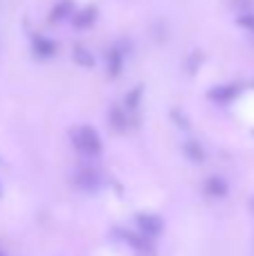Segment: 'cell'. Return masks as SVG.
Masks as SVG:
<instances>
[{"mask_svg":"<svg viewBox=\"0 0 254 256\" xmlns=\"http://www.w3.org/2000/svg\"><path fill=\"white\" fill-rule=\"evenodd\" d=\"M0 256H4V254H2V252H0Z\"/></svg>","mask_w":254,"mask_h":256,"instance_id":"obj_18","label":"cell"},{"mask_svg":"<svg viewBox=\"0 0 254 256\" xmlns=\"http://www.w3.org/2000/svg\"><path fill=\"white\" fill-rule=\"evenodd\" d=\"M72 14H74V2L72 0H58L56 4L52 7V12H50V22H61L66 20V18H70Z\"/></svg>","mask_w":254,"mask_h":256,"instance_id":"obj_5","label":"cell"},{"mask_svg":"<svg viewBox=\"0 0 254 256\" xmlns=\"http://www.w3.org/2000/svg\"><path fill=\"white\" fill-rule=\"evenodd\" d=\"M205 191L210 196H214V198H223V196H228V182L218 176H212L205 182Z\"/></svg>","mask_w":254,"mask_h":256,"instance_id":"obj_10","label":"cell"},{"mask_svg":"<svg viewBox=\"0 0 254 256\" xmlns=\"http://www.w3.org/2000/svg\"><path fill=\"white\" fill-rule=\"evenodd\" d=\"M72 144L84 155H99L102 153V137L92 126H81L72 132Z\"/></svg>","mask_w":254,"mask_h":256,"instance_id":"obj_1","label":"cell"},{"mask_svg":"<svg viewBox=\"0 0 254 256\" xmlns=\"http://www.w3.org/2000/svg\"><path fill=\"white\" fill-rule=\"evenodd\" d=\"M238 94V86H218V88H212L210 92H207V97L212 99V102H232L234 97Z\"/></svg>","mask_w":254,"mask_h":256,"instance_id":"obj_8","label":"cell"},{"mask_svg":"<svg viewBox=\"0 0 254 256\" xmlns=\"http://www.w3.org/2000/svg\"><path fill=\"white\" fill-rule=\"evenodd\" d=\"M76 184H79L81 189L92 191V189L99 186V176L92 171V168H84V171L76 173Z\"/></svg>","mask_w":254,"mask_h":256,"instance_id":"obj_9","label":"cell"},{"mask_svg":"<svg viewBox=\"0 0 254 256\" xmlns=\"http://www.w3.org/2000/svg\"><path fill=\"white\" fill-rule=\"evenodd\" d=\"M117 234L122 236V240H124L126 245H130V248L138 250V252H151V243L146 240V236H138V234H133V232H122V230H117Z\"/></svg>","mask_w":254,"mask_h":256,"instance_id":"obj_6","label":"cell"},{"mask_svg":"<svg viewBox=\"0 0 254 256\" xmlns=\"http://www.w3.org/2000/svg\"><path fill=\"white\" fill-rule=\"evenodd\" d=\"M108 122L112 124V128H115V130H124L126 124H128V122H126V117H124V112H122L120 108H112L110 115H108Z\"/></svg>","mask_w":254,"mask_h":256,"instance_id":"obj_14","label":"cell"},{"mask_svg":"<svg viewBox=\"0 0 254 256\" xmlns=\"http://www.w3.org/2000/svg\"><path fill=\"white\" fill-rule=\"evenodd\" d=\"M72 58H74V63L81 66V68H92L94 66L92 52H88L84 45H74V48H72Z\"/></svg>","mask_w":254,"mask_h":256,"instance_id":"obj_11","label":"cell"},{"mask_svg":"<svg viewBox=\"0 0 254 256\" xmlns=\"http://www.w3.org/2000/svg\"><path fill=\"white\" fill-rule=\"evenodd\" d=\"M32 48H34V54L36 56H52L54 52H56V43H54L52 38H45V36H34L32 38Z\"/></svg>","mask_w":254,"mask_h":256,"instance_id":"obj_7","label":"cell"},{"mask_svg":"<svg viewBox=\"0 0 254 256\" xmlns=\"http://www.w3.org/2000/svg\"><path fill=\"white\" fill-rule=\"evenodd\" d=\"M171 117H174V120L178 122V126H180V128H189L187 117H184V115H180V110H174V112H171Z\"/></svg>","mask_w":254,"mask_h":256,"instance_id":"obj_16","label":"cell"},{"mask_svg":"<svg viewBox=\"0 0 254 256\" xmlns=\"http://www.w3.org/2000/svg\"><path fill=\"white\" fill-rule=\"evenodd\" d=\"M0 194H2V186H0Z\"/></svg>","mask_w":254,"mask_h":256,"instance_id":"obj_17","label":"cell"},{"mask_svg":"<svg viewBox=\"0 0 254 256\" xmlns=\"http://www.w3.org/2000/svg\"><path fill=\"white\" fill-rule=\"evenodd\" d=\"M142 92H144V86H135V88L126 94V99H124L126 110H138L140 102H142Z\"/></svg>","mask_w":254,"mask_h":256,"instance_id":"obj_13","label":"cell"},{"mask_svg":"<svg viewBox=\"0 0 254 256\" xmlns=\"http://www.w3.org/2000/svg\"><path fill=\"white\" fill-rule=\"evenodd\" d=\"M106 61H108V66H106L108 76H110V79H117V76L122 74V68H124V52L120 50V45L108 50Z\"/></svg>","mask_w":254,"mask_h":256,"instance_id":"obj_3","label":"cell"},{"mask_svg":"<svg viewBox=\"0 0 254 256\" xmlns=\"http://www.w3.org/2000/svg\"><path fill=\"white\" fill-rule=\"evenodd\" d=\"M182 153L187 155L192 162H202V160H205V150H202V146L198 144V142H194V140L184 142V144H182Z\"/></svg>","mask_w":254,"mask_h":256,"instance_id":"obj_12","label":"cell"},{"mask_svg":"<svg viewBox=\"0 0 254 256\" xmlns=\"http://www.w3.org/2000/svg\"><path fill=\"white\" fill-rule=\"evenodd\" d=\"M138 225L140 230L144 232V236L146 238H153V236H158L162 232V227H164V222H162L160 216H156V214H138Z\"/></svg>","mask_w":254,"mask_h":256,"instance_id":"obj_2","label":"cell"},{"mask_svg":"<svg viewBox=\"0 0 254 256\" xmlns=\"http://www.w3.org/2000/svg\"><path fill=\"white\" fill-rule=\"evenodd\" d=\"M97 14H99V9L94 7V4H88V7H84L81 12L72 14V25H74L76 30H86V27H90L97 20Z\"/></svg>","mask_w":254,"mask_h":256,"instance_id":"obj_4","label":"cell"},{"mask_svg":"<svg viewBox=\"0 0 254 256\" xmlns=\"http://www.w3.org/2000/svg\"><path fill=\"white\" fill-rule=\"evenodd\" d=\"M238 25L246 27L248 32H252L254 34V14H243V16L238 18Z\"/></svg>","mask_w":254,"mask_h":256,"instance_id":"obj_15","label":"cell"}]
</instances>
